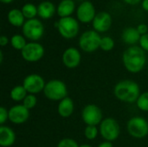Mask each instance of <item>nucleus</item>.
<instances>
[{
  "mask_svg": "<svg viewBox=\"0 0 148 147\" xmlns=\"http://www.w3.org/2000/svg\"><path fill=\"white\" fill-rule=\"evenodd\" d=\"M75 4L73 0H62L58 4L57 7V14L62 17L69 16L75 10Z\"/></svg>",
  "mask_w": 148,
  "mask_h": 147,
  "instance_id": "nucleus-19",
  "label": "nucleus"
},
{
  "mask_svg": "<svg viewBox=\"0 0 148 147\" xmlns=\"http://www.w3.org/2000/svg\"><path fill=\"white\" fill-rule=\"evenodd\" d=\"M98 147H114L113 146V144H112V142H110V141H103L102 143H101Z\"/></svg>",
  "mask_w": 148,
  "mask_h": 147,
  "instance_id": "nucleus-34",
  "label": "nucleus"
},
{
  "mask_svg": "<svg viewBox=\"0 0 148 147\" xmlns=\"http://www.w3.org/2000/svg\"><path fill=\"white\" fill-rule=\"evenodd\" d=\"M80 146L78 145V143L70 138H65L62 139V140L59 141L57 147H79Z\"/></svg>",
  "mask_w": 148,
  "mask_h": 147,
  "instance_id": "nucleus-29",
  "label": "nucleus"
},
{
  "mask_svg": "<svg viewBox=\"0 0 148 147\" xmlns=\"http://www.w3.org/2000/svg\"><path fill=\"white\" fill-rule=\"evenodd\" d=\"M82 55L75 48H69L62 54V62L68 68H75L81 63Z\"/></svg>",
  "mask_w": 148,
  "mask_h": 147,
  "instance_id": "nucleus-14",
  "label": "nucleus"
},
{
  "mask_svg": "<svg viewBox=\"0 0 148 147\" xmlns=\"http://www.w3.org/2000/svg\"><path fill=\"white\" fill-rule=\"evenodd\" d=\"M36 103H37V99H36V95L30 94H28V95L23 101V105L29 110L34 108L36 106Z\"/></svg>",
  "mask_w": 148,
  "mask_h": 147,
  "instance_id": "nucleus-28",
  "label": "nucleus"
},
{
  "mask_svg": "<svg viewBox=\"0 0 148 147\" xmlns=\"http://www.w3.org/2000/svg\"><path fill=\"white\" fill-rule=\"evenodd\" d=\"M140 37H141V35L139 33L137 29L133 28V27H128L125 29L121 35V38L123 42L127 44L133 45V46H134V44L140 42Z\"/></svg>",
  "mask_w": 148,
  "mask_h": 147,
  "instance_id": "nucleus-18",
  "label": "nucleus"
},
{
  "mask_svg": "<svg viewBox=\"0 0 148 147\" xmlns=\"http://www.w3.org/2000/svg\"><path fill=\"white\" fill-rule=\"evenodd\" d=\"M44 32L42 22L38 19H28L23 25V33L26 38L36 42L41 39Z\"/></svg>",
  "mask_w": 148,
  "mask_h": 147,
  "instance_id": "nucleus-8",
  "label": "nucleus"
},
{
  "mask_svg": "<svg viewBox=\"0 0 148 147\" xmlns=\"http://www.w3.org/2000/svg\"><path fill=\"white\" fill-rule=\"evenodd\" d=\"M22 12L24 17L29 19H33L36 16V15L38 14L37 8L32 3H26L25 5H23L22 9Z\"/></svg>",
  "mask_w": 148,
  "mask_h": 147,
  "instance_id": "nucleus-24",
  "label": "nucleus"
},
{
  "mask_svg": "<svg viewBox=\"0 0 148 147\" xmlns=\"http://www.w3.org/2000/svg\"><path fill=\"white\" fill-rule=\"evenodd\" d=\"M2 3H11L13 0H0Z\"/></svg>",
  "mask_w": 148,
  "mask_h": 147,
  "instance_id": "nucleus-37",
  "label": "nucleus"
},
{
  "mask_svg": "<svg viewBox=\"0 0 148 147\" xmlns=\"http://www.w3.org/2000/svg\"><path fill=\"white\" fill-rule=\"evenodd\" d=\"M37 11H38V15L40 17H42V19H49L52 17L53 15L55 14L56 8H55V5L51 2L45 1V2L41 3L38 5Z\"/></svg>",
  "mask_w": 148,
  "mask_h": 147,
  "instance_id": "nucleus-20",
  "label": "nucleus"
},
{
  "mask_svg": "<svg viewBox=\"0 0 148 147\" xmlns=\"http://www.w3.org/2000/svg\"><path fill=\"white\" fill-rule=\"evenodd\" d=\"M29 118V110L23 104L16 105L9 110V120L16 125L25 123Z\"/></svg>",
  "mask_w": 148,
  "mask_h": 147,
  "instance_id": "nucleus-12",
  "label": "nucleus"
},
{
  "mask_svg": "<svg viewBox=\"0 0 148 147\" xmlns=\"http://www.w3.org/2000/svg\"><path fill=\"white\" fill-rule=\"evenodd\" d=\"M114 41L113 40V38L109 36L101 37L100 48L103 51H110L114 49Z\"/></svg>",
  "mask_w": 148,
  "mask_h": 147,
  "instance_id": "nucleus-27",
  "label": "nucleus"
},
{
  "mask_svg": "<svg viewBox=\"0 0 148 147\" xmlns=\"http://www.w3.org/2000/svg\"><path fill=\"white\" fill-rule=\"evenodd\" d=\"M142 8H143L145 10L148 11V0H144V1L142 2Z\"/></svg>",
  "mask_w": 148,
  "mask_h": 147,
  "instance_id": "nucleus-36",
  "label": "nucleus"
},
{
  "mask_svg": "<svg viewBox=\"0 0 148 147\" xmlns=\"http://www.w3.org/2000/svg\"><path fill=\"white\" fill-rule=\"evenodd\" d=\"M99 132L101 137L106 141L113 142L116 140L120 136L121 128L116 120H114V118H106L103 119V120L100 124Z\"/></svg>",
  "mask_w": 148,
  "mask_h": 147,
  "instance_id": "nucleus-4",
  "label": "nucleus"
},
{
  "mask_svg": "<svg viewBox=\"0 0 148 147\" xmlns=\"http://www.w3.org/2000/svg\"><path fill=\"white\" fill-rule=\"evenodd\" d=\"M75 110V104L71 98L69 96L62 100L57 107V112L59 115L62 118H69L70 117Z\"/></svg>",
  "mask_w": 148,
  "mask_h": 147,
  "instance_id": "nucleus-17",
  "label": "nucleus"
},
{
  "mask_svg": "<svg viewBox=\"0 0 148 147\" xmlns=\"http://www.w3.org/2000/svg\"><path fill=\"white\" fill-rule=\"evenodd\" d=\"M77 18L82 23H89L95 17V10L89 1L82 2L77 8Z\"/></svg>",
  "mask_w": 148,
  "mask_h": 147,
  "instance_id": "nucleus-13",
  "label": "nucleus"
},
{
  "mask_svg": "<svg viewBox=\"0 0 148 147\" xmlns=\"http://www.w3.org/2000/svg\"><path fill=\"white\" fill-rule=\"evenodd\" d=\"M11 46L16 50H23V48L27 45V42L23 36L21 35H14L10 39Z\"/></svg>",
  "mask_w": 148,
  "mask_h": 147,
  "instance_id": "nucleus-23",
  "label": "nucleus"
},
{
  "mask_svg": "<svg viewBox=\"0 0 148 147\" xmlns=\"http://www.w3.org/2000/svg\"><path fill=\"white\" fill-rule=\"evenodd\" d=\"M127 128L129 135L135 139H143L148 135V122L143 117L131 118L127 122Z\"/></svg>",
  "mask_w": 148,
  "mask_h": 147,
  "instance_id": "nucleus-6",
  "label": "nucleus"
},
{
  "mask_svg": "<svg viewBox=\"0 0 148 147\" xmlns=\"http://www.w3.org/2000/svg\"><path fill=\"white\" fill-rule=\"evenodd\" d=\"M122 62L128 72L137 74L140 72L146 65L147 57L145 51L139 46H130L123 53Z\"/></svg>",
  "mask_w": 148,
  "mask_h": 147,
  "instance_id": "nucleus-1",
  "label": "nucleus"
},
{
  "mask_svg": "<svg viewBox=\"0 0 148 147\" xmlns=\"http://www.w3.org/2000/svg\"><path fill=\"white\" fill-rule=\"evenodd\" d=\"M139 42H140V47L144 51H147L148 52V33L146 35L141 36Z\"/></svg>",
  "mask_w": 148,
  "mask_h": 147,
  "instance_id": "nucleus-31",
  "label": "nucleus"
},
{
  "mask_svg": "<svg viewBox=\"0 0 148 147\" xmlns=\"http://www.w3.org/2000/svg\"><path fill=\"white\" fill-rule=\"evenodd\" d=\"M82 119L87 126H97L103 120V113L99 107L88 104L82 111Z\"/></svg>",
  "mask_w": 148,
  "mask_h": 147,
  "instance_id": "nucleus-9",
  "label": "nucleus"
},
{
  "mask_svg": "<svg viewBox=\"0 0 148 147\" xmlns=\"http://www.w3.org/2000/svg\"><path fill=\"white\" fill-rule=\"evenodd\" d=\"M46 82L44 81L43 78L37 74H30L27 75L23 81V86L28 92V94H36L43 92V89L45 88Z\"/></svg>",
  "mask_w": 148,
  "mask_h": 147,
  "instance_id": "nucleus-11",
  "label": "nucleus"
},
{
  "mask_svg": "<svg viewBox=\"0 0 148 147\" xmlns=\"http://www.w3.org/2000/svg\"><path fill=\"white\" fill-rule=\"evenodd\" d=\"M8 20L10 24L16 27H20L24 24V16L20 10L13 9L8 13Z\"/></svg>",
  "mask_w": 148,
  "mask_h": 147,
  "instance_id": "nucleus-21",
  "label": "nucleus"
},
{
  "mask_svg": "<svg viewBox=\"0 0 148 147\" xmlns=\"http://www.w3.org/2000/svg\"><path fill=\"white\" fill-rule=\"evenodd\" d=\"M23 58L28 62H36L40 61L44 55V48L42 44L32 42L27 45L21 51Z\"/></svg>",
  "mask_w": 148,
  "mask_h": 147,
  "instance_id": "nucleus-10",
  "label": "nucleus"
},
{
  "mask_svg": "<svg viewBox=\"0 0 148 147\" xmlns=\"http://www.w3.org/2000/svg\"><path fill=\"white\" fill-rule=\"evenodd\" d=\"M101 37L95 30L85 31L79 39L80 48L88 53H92L100 48Z\"/></svg>",
  "mask_w": 148,
  "mask_h": 147,
  "instance_id": "nucleus-7",
  "label": "nucleus"
},
{
  "mask_svg": "<svg viewBox=\"0 0 148 147\" xmlns=\"http://www.w3.org/2000/svg\"><path fill=\"white\" fill-rule=\"evenodd\" d=\"M3 52H2V51H0V62H1V63L3 62Z\"/></svg>",
  "mask_w": 148,
  "mask_h": 147,
  "instance_id": "nucleus-38",
  "label": "nucleus"
},
{
  "mask_svg": "<svg viewBox=\"0 0 148 147\" xmlns=\"http://www.w3.org/2000/svg\"><path fill=\"white\" fill-rule=\"evenodd\" d=\"M112 25V17L108 12H99L93 20V27L97 32L108 31Z\"/></svg>",
  "mask_w": 148,
  "mask_h": 147,
  "instance_id": "nucleus-15",
  "label": "nucleus"
},
{
  "mask_svg": "<svg viewBox=\"0 0 148 147\" xmlns=\"http://www.w3.org/2000/svg\"><path fill=\"white\" fill-rule=\"evenodd\" d=\"M128 4H132V5H135L137 3H139L141 0H124Z\"/></svg>",
  "mask_w": 148,
  "mask_h": 147,
  "instance_id": "nucleus-35",
  "label": "nucleus"
},
{
  "mask_svg": "<svg viewBox=\"0 0 148 147\" xmlns=\"http://www.w3.org/2000/svg\"><path fill=\"white\" fill-rule=\"evenodd\" d=\"M16 141V133L9 126H1L0 127V146L2 147H10Z\"/></svg>",
  "mask_w": 148,
  "mask_h": 147,
  "instance_id": "nucleus-16",
  "label": "nucleus"
},
{
  "mask_svg": "<svg viewBox=\"0 0 148 147\" xmlns=\"http://www.w3.org/2000/svg\"><path fill=\"white\" fill-rule=\"evenodd\" d=\"M45 97L50 101H61L68 97V88L66 84L60 80H50L46 82L43 89Z\"/></svg>",
  "mask_w": 148,
  "mask_h": 147,
  "instance_id": "nucleus-3",
  "label": "nucleus"
},
{
  "mask_svg": "<svg viewBox=\"0 0 148 147\" xmlns=\"http://www.w3.org/2000/svg\"><path fill=\"white\" fill-rule=\"evenodd\" d=\"M136 104L140 110L148 112V92L140 94L139 99L136 101Z\"/></svg>",
  "mask_w": 148,
  "mask_h": 147,
  "instance_id": "nucleus-25",
  "label": "nucleus"
},
{
  "mask_svg": "<svg viewBox=\"0 0 148 147\" xmlns=\"http://www.w3.org/2000/svg\"><path fill=\"white\" fill-rule=\"evenodd\" d=\"M27 95H28V92L26 91V89L23 85H17L14 87L10 93V99L16 102L23 101Z\"/></svg>",
  "mask_w": 148,
  "mask_h": 147,
  "instance_id": "nucleus-22",
  "label": "nucleus"
},
{
  "mask_svg": "<svg viewBox=\"0 0 148 147\" xmlns=\"http://www.w3.org/2000/svg\"><path fill=\"white\" fill-rule=\"evenodd\" d=\"M55 27L58 29L61 36L66 39H72L75 37L79 32L78 22L71 16L61 18L58 23H55Z\"/></svg>",
  "mask_w": 148,
  "mask_h": 147,
  "instance_id": "nucleus-5",
  "label": "nucleus"
},
{
  "mask_svg": "<svg viewBox=\"0 0 148 147\" xmlns=\"http://www.w3.org/2000/svg\"><path fill=\"white\" fill-rule=\"evenodd\" d=\"M136 29H137V30L139 31V33H140L141 36L147 34L148 28H147V26L146 24H144V23L139 24V25H138V27H137Z\"/></svg>",
  "mask_w": 148,
  "mask_h": 147,
  "instance_id": "nucleus-32",
  "label": "nucleus"
},
{
  "mask_svg": "<svg viewBox=\"0 0 148 147\" xmlns=\"http://www.w3.org/2000/svg\"><path fill=\"white\" fill-rule=\"evenodd\" d=\"M8 120H9V110H7L3 107H0V124H1V126H3V124Z\"/></svg>",
  "mask_w": 148,
  "mask_h": 147,
  "instance_id": "nucleus-30",
  "label": "nucleus"
},
{
  "mask_svg": "<svg viewBox=\"0 0 148 147\" xmlns=\"http://www.w3.org/2000/svg\"><path fill=\"white\" fill-rule=\"evenodd\" d=\"M99 130L95 126H87L84 129V136L89 140H94L96 139L99 133Z\"/></svg>",
  "mask_w": 148,
  "mask_h": 147,
  "instance_id": "nucleus-26",
  "label": "nucleus"
},
{
  "mask_svg": "<svg viewBox=\"0 0 148 147\" xmlns=\"http://www.w3.org/2000/svg\"><path fill=\"white\" fill-rule=\"evenodd\" d=\"M114 96L121 101L127 103L136 102L140 95V88L137 82L132 80L119 81L114 89Z\"/></svg>",
  "mask_w": 148,
  "mask_h": 147,
  "instance_id": "nucleus-2",
  "label": "nucleus"
},
{
  "mask_svg": "<svg viewBox=\"0 0 148 147\" xmlns=\"http://www.w3.org/2000/svg\"><path fill=\"white\" fill-rule=\"evenodd\" d=\"M79 147H93L92 146L88 145V144H83V145H81Z\"/></svg>",
  "mask_w": 148,
  "mask_h": 147,
  "instance_id": "nucleus-39",
  "label": "nucleus"
},
{
  "mask_svg": "<svg viewBox=\"0 0 148 147\" xmlns=\"http://www.w3.org/2000/svg\"><path fill=\"white\" fill-rule=\"evenodd\" d=\"M9 42V39H8V37L7 36H2L1 37H0V45L1 46H5V45H7V43Z\"/></svg>",
  "mask_w": 148,
  "mask_h": 147,
  "instance_id": "nucleus-33",
  "label": "nucleus"
}]
</instances>
